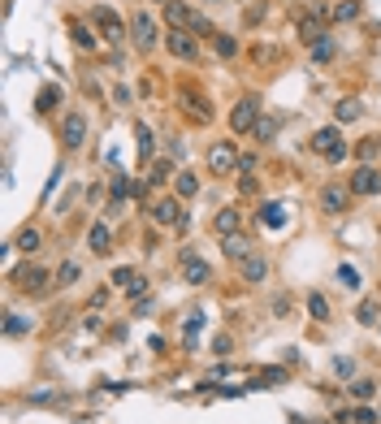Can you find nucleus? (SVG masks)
<instances>
[{
    "label": "nucleus",
    "mask_w": 381,
    "mask_h": 424,
    "mask_svg": "<svg viewBox=\"0 0 381 424\" xmlns=\"http://www.w3.org/2000/svg\"><path fill=\"white\" fill-rule=\"evenodd\" d=\"M200 329H204V312H191V316H187V329H182V334H187V351H195Z\"/></svg>",
    "instance_id": "25"
},
{
    "label": "nucleus",
    "mask_w": 381,
    "mask_h": 424,
    "mask_svg": "<svg viewBox=\"0 0 381 424\" xmlns=\"http://www.w3.org/2000/svg\"><path fill=\"white\" fill-rule=\"evenodd\" d=\"M334 52H338V39H334V35H325V39L312 44V61H317V65H321V61H329Z\"/></svg>",
    "instance_id": "24"
},
{
    "label": "nucleus",
    "mask_w": 381,
    "mask_h": 424,
    "mask_svg": "<svg viewBox=\"0 0 381 424\" xmlns=\"http://www.w3.org/2000/svg\"><path fill=\"white\" fill-rule=\"evenodd\" d=\"M252 169H256V156H252V152L239 156V173H252Z\"/></svg>",
    "instance_id": "45"
},
{
    "label": "nucleus",
    "mask_w": 381,
    "mask_h": 424,
    "mask_svg": "<svg viewBox=\"0 0 381 424\" xmlns=\"http://www.w3.org/2000/svg\"><path fill=\"white\" fill-rule=\"evenodd\" d=\"M351 195H381V169H373V165H360L355 173H351Z\"/></svg>",
    "instance_id": "6"
},
{
    "label": "nucleus",
    "mask_w": 381,
    "mask_h": 424,
    "mask_svg": "<svg viewBox=\"0 0 381 424\" xmlns=\"http://www.w3.org/2000/svg\"><path fill=\"white\" fill-rule=\"evenodd\" d=\"M346 204H351V186H338L329 182L321 191V212H329V217H338V212H346Z\"/></svg>",
    "instance_id": "9"
},
{
    "label": "nucleus",
    "mask_w": 381,
    "mask_h": 424,
    "mask_svg": "<svg viewBox=\"0 0 381 424\" xmlns=\"http://www.w3.org/2000/svg\"><path fill=\"white\" fill-rule=\"evenodd\" d=\"M381 320V303L377 299H364L360 303V325H377Z\"/></svg>",
    "instance_id": "31"
},
{
    "label": "nucleus",
    "mask_w": 381,
    "mask_h": 424,
    "mask_svg": "<svg viewBox=\"0 0 381 424\" xmlns=\"http://www.w3.org/2000/svg\"><path fill=\"white\" fill-rule=\"evenodd\" d=\"M338 282H342L346 290H360V273H355L351 264H338Z\"/></svg>",
    "instance_id": "36"
},
{
    "label": "nucleus",
    "mask_w": 381,
    "mask_h": 424,
    "mask_svg": "<svg viewBox=\"0 0 381 424\" xmlns=\"http://www.w3.org/2000/svg\"><path fill=\"white\" fill-rule=\"evenodd\" d=\"M165 48H169L178 61H200V44H195L187 30H169V35H165Z\"/></svg>",
    "instance_id": "7"
},
{
    "label": "nucleus",
    "mask_w": 381,
    "mask_h": 424,
    "mask_svg": "<svg viewBox=\"0 0 381 424\" xmlns=\"http://www.w3.org/2000/svg\"><path fill=\"white\" fill-rule=\"evenodd\" d=\"M5 334H9V338L26 334V320H22V316H9V320H5Z\"/></svg>",
    "instance_id": "39"
},
{
    "label": "nucleus",
    "mask_w": 381,
    "mask_h": 424,
    "mask_svg": "<svg viewBox=\"0 0 381 424\" xmlns=\"http://www.w3.org/2000/svg\"><path fill=\"white\" fill-rule=\"evenodd\" d=\"M329 18L334 22H355L360 18V0H338V5L329 9Z\"/></svg>",
    "instance_id": "21"
},
{
    "label": "nucleus",
    "mask_w": 381,
    "mask_h": 424,
    "mask_svg": "<svg viewBox=\"0 0 381 424\" xmlns=\"http://www.w3.org/2000/svg\"><path fill=\"white\" fill-rule=\"evenodd\" d=\"M70 30H74V44L82 48V52H95V35H91L87 26H82V22H70Z\"/></svg>",
    "instance_id": "28"
},
{
    "label": "nucleus",
    "mask_w": 381,
    "mask_h": 424,
    "mask_svg": "<svg viewBox=\"0 0 381 424\" xmlns=\"http://www.w3.org/2000/svg\"><path fill=\"white\" fill-rule=\"evenodd\" d=\"M182 264H187V282H191V286H204V282H208V277H212V269H208V264H204V260H200V256H195L191 247H187V251H182Z\"/></svg>",
    "instance_id": "12"
},
{
    "label": "nucleus",
    "mask_w": 381,
    "mask_h": 424,
    "mask_svg": "<svg viewBox=\"0 0 381 424\" xmlns=\"http://www.w3.org/2000/svg\"><path fill=\"white\" fill-rule=\"evenodd\" d=\"M234 169H239V143H230V139L212 143V148H208V173L225 177V173H234Z\"/></svg>",
    "instance_id": "3"
},
{
    "label": "nucleus",
    "mask_w": 381,
    "mask_h": 424,
    "mask_svg": "<svg viewBox=\"0 0 381 424\" xmlns=\"http://www.w3.org/2000/svg\"><path fill=\"white\" fill-rule=\"evenodd\" d=\"M312 152L317 156H325L329 165H338V160H346V139H342V126H325V130H317L312 135Z\"/></svg>",
    "instance_id": "1"
},
{
    "label": "nucleus",
    "mask_w": 381,
    "mask_h": 424,
    "mask_svg": "<svg viewBox=\"0 0 381 424\" xmlns=\"http://www.w3.org/2000/svg\"><path fill=\"white\" fill-rule=\"evenodd\" d=\"M377 152H381V139H364V143H360V160H364V165H373Z\"/></svg>",
    "instance_id": "37"
},
{
    "label": "nucleus",
    "mask_w": 381,
    "mask_h": 424,
    "mask_svg": "<svg viewBox=\"0 0 381 424\" xmlns=\"http://www.w3.org/2000/svg\"><path fill=\"white\" fill-rule=\"evenodd\" d=\"M355 424H377V412H373V407H360V412H355Z\"/></svg>",
    "instance_id": "42"
},
{
    "label": "nucleus",
    "mask_w": 381,
    "mask_h": 424,
    "mask_svg": "<svg viewBox=\"0 0 381 424\" xmlns=\"http://www.w3.org/2000/svg\"><path fill=\"white\" fill-rule=\"evenodd\" d=\"M212 48H217V57H239V39L234 35H225V30H217V35H212Z\"/></svg>",
    "instance_id": "23"
},
{
    "label": "nucleus",
    "mask_w": 381,
    "mask_h": 424,
    "mask_svg": "<svg viewBox=\"0 0 381 424\" xmlns=\"http://www.w3.org/2000/svg\"><path fill=\"white\" fill-rule=\"evenodd\" d=\"M256 122H260V104L252 95H243V100L230 108V130H234V135H247V130H256Z\"/></svg>",
    "instance_id": "4"
},
{
    "label": "nucleus",
    "mask_w": 381,
    "mask_h": 424,
    "mask_svg": "<svg viewBox=\"0 0 381 424\" xmlns=\"http://www.w3.org/2000/svg\"><path fill=\"white\" fill-rule=\"evenodd\" d=\"M57 282H61V286H74V282H78V264H74V260H65V264L57 269Z\"/></svg>",
    "instance_id": "35"
},
{
    "label": "nucleus",
    "mask_w": 381,
    "mask_h": 424,
    "mask_svg": "<svg viewBox=\"0 0 381 424\" xmlns=\"http://www.w3.org/2000/svg\"><path fill=\"white\" fill-rule=\"evenodd\" d=\"M260 221H264V230H286V208H281V204H264Z\"/></svg>",
    "instance_id": "16"
},
{
    "label": "nucleus",
    "mask_w": 381,
    "mask_h": 424,
    "mask_svg": "<svg viewBox=\"0 0 381 424\" xmlns=\"http://www.w3.org/2000/svg\"><path fill=\"white\" fill-rule=\"evenodd\" d=\"M273 135H277V117H260V122H256V139L269 143Z\"/></svg>",
    "instance_id": "34"
},
{
    "label": "nucleus",
    "mask_w": 381,
    "mask_h": 424,
    "mask_svg": "<svg viewBox=\"0 0 381 424\" xmlns=\"http://www.w3.org/2000/svg\"><path fill=\"white\" fill-rule=\"evenodd\" d=\"M351 398H360V403L377 398V381H369V377H355V381H351Z\"/></svg>",
    "instance_id": "26"
},
{
    "label": "nucleus",
    "mask_w": 381,
    "mask_h": 424,
    "mask_svg": "<svg viewBox=\"0 0 381 424\" xmlns=\"http://www.w3.org/2000/svg\"><path fill=\"white\" fill-rule=\"evenodd\" d=\"M82 139H87V117H82V113H65L61 143H65V148H82Z\"/></svg>",
    "instance_id": "8"
},
{
    "label": "nucleus",
    "mask_w": 381,
    "mask_h": 424,
    "mask_svg": "<svg viewBox=\"0 0 381 424\" xmlns=\"http://www.w3.org/2000/svg\"><path fill=\"white\" fill-rule=\"evenodd\" d=\"M147 212H152V221L165 225V230H187V212H182L178 195H160V200L147 204Z\"/></svg>",
    "instance_id": "2"
},
{
    "label": "nucleus",
    "mask_w": 381,
    "mask_h": 424,
    "mask_svg": "<svg viewBox=\"0 0 381 424\" xmlns=\"http://www.w3.org/2000/svg\"><path fill=\"white\" fill-rule=\"evenodd\" d=\"M57 104H61V91H57V87H44V91H39V100H35L39 113H53Z\"/></svg>",
    "instance_id": "30"
},
{
    "label": "nucleus",
    "mask_w": 381,
    "mask_h": 424,
    "mask_svg": "<svg viewBox=\"0 0 381 424\" xmlns=\"http://www.w3.org/2000/svg\"><path fill=\"white\" fill-rule=\"evenodd\" d=\"M334 372H338V377H351V372H355V364H351V360H342V355H338V360H334Z\"/></svg>",
    "instance_id": "41"
},
{
    "label": "nucleus",
    "mask_w": 381,
    "mask_h": 424,
    "mask_svg": "<svg viewBox=\"0 0 381 424\" xmlns=\"http://www.w3.org/2000/svg\"><path fill=\"white\" fill-rule=\"evenodd\" d=\"M221 251L230 260H247V256H252V238H247V234H230V238H221Z\"/></svg>",
    "instance_id": "15"
},
{
    "label": "nucleus",
    "mask_w": 381,
    "mask_h": 424,
    "mask_svg": "<svg viewBox=\"0 0 381 424\" xmlns=\"http://www.w3.org/2000/svg\"><path fill=\"white\" fill-rule=\"evenodd\" d=\"M165 18H169V30H187V26L195 22V9L178 5V0H169V5H165Z\"/></svg>",
    "instance_id": "14"
},
{
    "label": "nucleus",
    "mask_w": 381,
    "mask_h": 424,
    "mask_svg": "<svg viewBox=\"0 0 381 424\" xmlns=\"http://www.w3.org/2000/svg\"><path fill=\"white\" fill-rule=\"evenodd\" d=\"M182 104H187V113H191L195 122H208V117H212L208 100H200V95H195V91H182Z\"/></svg>",
    "instance_id": "17"
},
{
    "label": "nucleus",
    "mask_w": 381,
    "mask_h": 424,
    "mask_svg": "<svg viewBox=\"0 0 381 424\" xmlns=\"http://www.w3.org/2000/svg\"><path fill=\"white\" fill-rule=\"evenodd\" d=\"M239 225H243V212H239V208H221L217 217H212V230H217L221 238H230V234H239Z\"/></svg>",
    "instance_id": "13"
},
{
    "label": "nucleus",
    "mask_w": 381,
    "mask_h": 424,
    "mask_svg": "<svg viewBox=\"0 0 381 424\" xmlns=\"http://www.w3.org/2000/svg\"><path fill=\"white\" fill-rule=\"evenodd\" d=\"M174 191H178V200H191V195H200V177L182 169V173L174 177Z\"/></svg>",
    "instance_id": "19"
},
{
    "label": "nucleus",
    "mask_w": 381,
    "mask_h": 424,
    "mask_svg": "<svg viewBox=\"0 0 381 424\" xmlns=\"http://www.w3.org/2000/svg\"><path fill=\"white\" fill-rule=\"evenodd\" d=\"M281 381H286V372H281V368H273V372H264V377H260L256 385H281Z\"/></svg>",
    "instance_id": "40"
},
{
    "label": "nucleus",
    "mask_w": 381,
    "mask_h": 424,
    "mask_svg": "<svg viewBox=\"0 0 381 424\" xmlns=\"http://www.w3.org/2000/svg\"><path fill=\"white\" fill-rule=\"evenodd\" d=\"M169 177H178V173H174V165H169V160H156L152 173H147V182H152V186H165Z\"/></svg>",
    "instance_id": "27"
},
{
    "label": "nucleus",
    "mask_w": 381,
    "mask_h": 424,
    "mask_svg": "<svg viewBox=\"0 0 381 424\" xmlns=\"http://www.w3.org/2000/svg\"><path fill=\"white\" fill-rule=\"evenodd\" d=\"M360 113H364V108H360V100H338V104H334V122H338V126H346V122H355Z\"/></svg>",
    "instance_id": "22"
},
{
    "label": "nucleus",
    "mask_w": 381,
    "mask_h": 424,
    "mask_svg": "<svg viewBox=\"0 0 381 424\" xmlns=\"http://www.w3.org/2000/svg\"><path fill=\"white\" fill-rule=\"evenodd\" d=\"M13 282H18V290H26V295H44V286H48V273L39 264H26L13 273Z\"/></svg>",
    "instance_id": "10"
},
{
    "label": "nucleus",
    "mask_w": 381,
    "mask_h": 424,
    "mask_svg": "<svg viewBox=\"0 0 381 424\" xmlns=\"http://www.w3.org/2000/svg\"><path fill=\"white\" fill-rule=\"evenodd\" d=\"M308 312H312V320H329V303H325V295H308Z\"/></svg>",
    "instance_id": "33"
},
{
    "label": "nucleus",
    "mask_w": 381,
    "mask_h": 424,
    "mask_svg": "<svg viewBox=\"0 0 381 424\" xmlns=\"http://www.w3.org/2000/svg\"><path fill=\"white\" fill-rule=\"evenodd\" d=\"M135 139H139V156H143V160H152V152H156V143H152V135H147V126H143V122L135 126Z\"/></svg>",
    "instance_id": "29"
},
{
    "label": "nucleus",
    "mask_w": 381,
    "mask_h": 424,
    "mask_svg": "<svg viewBox=\"0 0 381 424\" xmlns=\"http://www.w3.org/2000/svg\"><path fill=\"white\" fill-rule=\"evenodd\" d=\"M113 282H122V286H130V282H135V269H118V273H113Z\"/></svg>",
    "instance_id": "43"
},
{
    "label": "nucleus",
    "mask_w": 381,
    "mask_h": 424,
    "mask_svg": "<svg viewBox=\"0 0 381 424\" xmlns=\"http://www.w3.org/2000/svg\"><path fill=\"white\" fill-rule=\"evenodd\" d=\"M143 290H147V282H143V277H135V282H130V286H126V295H130V299H135V295H143Z\"/></svg>",
    "instance_id": "44"
},
{
    "label": "nucleus",
    "mask_w": 381,
    "mask_h": 424,
    "mask_svg": "<svg viewBox=\"0 0 381 424\" xmlns=\"http://www.w3.org/2000/svg\"><path fill=\"white\" fill-rule=\"evenodd\" d=\"M13 247H18V251H26V256H30V251H39V230H22Z\"/></svg>",
    "instance_id": "32"
},
{
    "label": "nucleus",
    "mask_w": 381,
    "mask_h": 424,
    "mask_svg": "<svg viewBox=\"0 0 381 424\" xmlns=\"http://www.w3.org/2000/svg\"><path fill=\"white\" fill-rule=\"evenodd\" d=\"M264 273H269V260H264V256H247L243 260V277H247V282H264Z\"/></svg>",
    "instance_id": "20"
},
{
    "label": "nucleus",
    "mask_w": 381,
    "mask_h": 424,
    "mask_svg": "<svg viewBox=\"0 0 381 424\" xmlns=\"http://www.w3.org/2000/svg\"><path fill=\"white\" fill-rule=\"evenodd\" d=\"M87 247H91L95 256H104V251L113 247V234H109V225H91V234H87Z\"/></svg>",
    "instance_id": "18"
},
{
    "label": "nucleus",
    "mask_w": 381,
    "mask_h": 424,
    "mask_svg": "<svg viewBox=\"0 0 381 424\" xmlns=\"http://www.w3.org/2000/svg\"><path fill=\"white\" fill-rule=\"evenodd\" d=\"M130 35H135V44L147 52V48H156V22L147 18V13H135V22H130Z\"/></svg>",
    "instance_id": "11"
},
{
    "label": "nucleus",
    "mask_w": 381,
    "mask_h": 424,
    "mask_svg": "<svg viewBox=\"0 0 381 424\" xmlns=\"http://www.w3.org/2000/svg\"><path fill=\"white\" fill-rule=\"evenodd\" d=\"M191 30H195V35H217V30H212V22L204 18V13H195V22H191Z\"/></svg>",
    "instance_id": "38"
},
{
    "label": "nucleus",
    "mask_w": 381,
    "mask_h": 424,
    "mask_svg": "<svg viewBox=\"0 0 381 424\" xmlns=\"http://www.w3.org/2000/svg\"><path fill=\"white\" fill-rule=\"evenodd\" d=\"M91 22L104 30V39H109L113 48L126 44V26H122V18H118V13H113L109 5H95V9H91Z\"/></svg>",
    "instance_id": "5"
}]
</instances>
